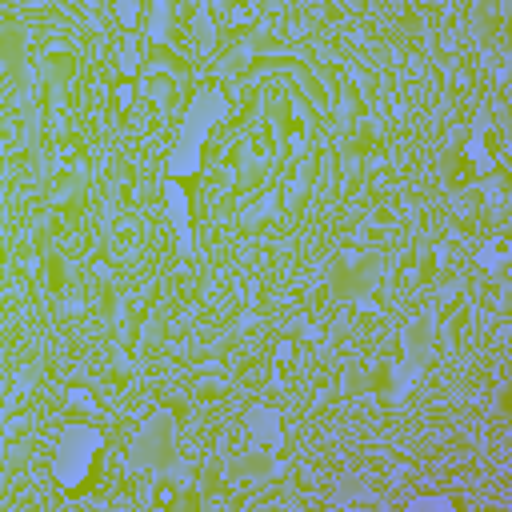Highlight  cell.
<instances>
[{
    "mask_svg": "<svg viewBox=\"0 0 512 512\" xmlns=\"http://www.w3.org/2000/svg\"><path fill=\"white\" fill-rule=\"evenodd\" d=\"M96 456H100V432L96 424H88L84 416H72L60 432V448H56V480L64 492H80L92 472H96Z\"/></svg>",
    "mask_w": 512,
    "mask_h": 512,
    "instance_id": "6da1fadb",
    "label": "cell"
},
{
    "mask_svg": "<svg viewBox=\"0 0 512 512\" xmlns=\"http://www.w3.org/2000/svg\"><path fill=\"white\" fill-rule=\"evenodd\" d=\"M492 172H496L492 132L476 124V128L460 140V148H456V156H452V164H448V184H452L456 192H468V188H476L480 180H488Z\"/></svg>",
    "mask_w": 512,
    "mask_h": 512,
    "instance_id": "7a4b0ae2",
    "label": "cell"
}]
</instances>
